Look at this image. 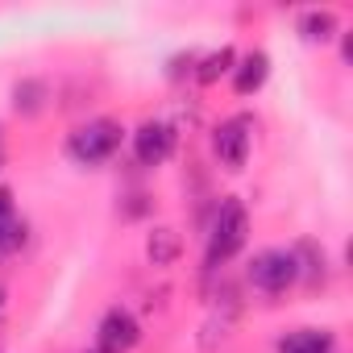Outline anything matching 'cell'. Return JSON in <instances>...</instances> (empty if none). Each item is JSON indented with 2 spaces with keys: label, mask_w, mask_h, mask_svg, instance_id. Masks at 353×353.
I'll return each mask as SVG.
<instances>
[{
  "label": "cell",
  "mask_w": 353,
  "mask_h": 353,
  "mask_svg": "<svg viewBox=\"0 0 353 353\" xmlns=\"http://www.w3.org/2000/svg\"><path fill=\"white\" fill-rule=\"evenodd\" d=\"M295 279H299V270H295V258H291L287 250H262V254L250 262V283H254L258 291H266V295L287 291Z\"/></svg>",
  "instance_id": "obj_4"
},
{
  "label": "cell",
  "mask_w": 353,
  "mask_h": 353,
  "mask_svg": "<svg viewBox=\"0 0 353 353\" xmlns=\"http://www.w3.org/2000/svg\"><path fill=\"white\" fill-rule=\"evenodd\" d=\"M0 307H5V291H0Z\"/></svg>",
  "instance_id": "obj_15"
},
{
  "label": "cell",
  "mask_w": 353,
  "mask_h": 353,
  "mask_svg": "<svg viewBox=\"0 0 353 353\" xmlns=\"http://www.w3.org/2000/svg\"><path fill=\"white\" fill-rule=\"evenodd\" d=\"M233 63H237V54L229 50V46H221L216 54H208V59H200V71H196V79L200 83H216L225 71H233Z\"/></svg>",
  "instance_id": "obj_11"
},
{
  "label": "cell",
  "mask_w": 353,
  "mask_h": 353,
  "mask_svg": "<svg viewBox=\"0 0 353 353\" xmlns=\"http://www.w3.org/2000/svg\"><path fill=\"white\" fill-rule=\"evenodd\" d=\"M133 154H137L141 166H162L174 154V129L162 125V121H145L133 133Z\"/></svg>",
  "instance_id": "obj_6"
},
{
  "label": "cell",
  "mask_w": 353,
  "mask_h": 353,
  "mask_svg": "<svg viewBox=\"0 0 353 353\" xmlns=\"http://www.w3.org/2000/svg\"><path fill=\"white\" fill-rule=\"evenodd\" d=\"M42 100H46V83H42V79H26V83H17V92H13L17 112H42Z\"/></svg>",
  "instance_id": "obj_12"
},
{
  "label": "cell",
  "mask_w": 353,
  "mask_h": 353,
  "mask_svg": "<svg viewBox=\"0 0 353 353\" xmlns=\"http://www.w3.org/2000/svg\"><path fill=\"white\" fill-rule=\"evenodd\" d=\"M254 117H245V112H237V117H229L221 129H216V137H212V145H216V158L229 166V170H241L245 166V158H250V145H254Z\"/></svg>",
  "instance_id": "obj_3"
},
{
  "label": "cell",
  "mask_w": 353,
  "mask_h": 353,
  "mask_svg": "<svg viewBox=\"0 0 353 353\" xmlns=\"http://www.w3.org/2000/svg\"><path fill=\"white\" fill-rule=\"evenodd\" d=\"M121 125L117 121H108V117H100V121H88V125H79L71 137H67V154L75 158V162H83V166H96V162H108L117 150H121Z\"/></svg>",
  "instance_id": "obj_1"
},
{
  "label": "cell",
  "mask_w": 353,
  "mask_h": 353,
  "mask_svg": "<svg viewBox=\"0 0 353 353\" xmlns=\"http://www.w3.org/2000/svg\"><path fill=\"white\" fill-rule=\"evenodd\" d=\"M9 216H13V192L0 188V221H9Z\"/></svg>",
  "instance_id": "obj_14"
},
{
  "label": "cell",
  "mask_w": 353,
  "mask_h": 353,
  "mask_svg": "<svg viewBox=\"0 0 353 353\" xmlns=\"http://www.w3.org/2000/svg\"><path fill=\"white\" fill-rule=\"evenodd\" d=\"M179 250H183V241H179V233H174V229H154L150 241H145V258L154 266H170L174 258H179Z\"/></svg>",
  "instance_id": "obj_9"
},
{
  "label": "cell",
  "mask_w": 353,
  "mask_h": 353,
  "mask_svg": "<svg viewBox=\"0 0 353 353\" xmlns=\"http://www.w3.org/2000/svg\"><path fill=\"white\" fill-rule=\"evenodd\" d=\"M245 233H250V216L237 200H225L221 204V216L212 225V237H208V266H221L229 262L241 245H245Z\"/></svg>",
  "instance_id": "obj_2"
},
{
  "label": "cell",
  "mask_w": 353,
  "mask_h": 353,
  "mask_svg": "<svg viewBox=\"0 0 353 353\" xmlns=\"http://www.w3.org/2000/svg\"><path fill=\"white\" fill-rule=\"evenodd\" d=\"M141 328L133 320V312L125 307H112L104 320H100V332H96V353H129L137 345Z\"/></svg>",
  "instance_id": "obj_5"
},
{
  "label": "cell",
  "mask_w": 353,
  "mask_h": 353,
  "mask_svg": "<svg viewBox=\"0 0 353 353\" xmlns=\"http://www.w3.org/2000/svg\"><path fill=\"white\" fill-rule=\"evenodd\" d=\"M299 34H303L307 42H328V38H336V17H332L328 9L303 13V21H299Z\"/></svg>",
  "instance_id": "obj_10"
},
{
  "label": "cell",
  "mask_w": 353,
  "mask_h": 353,
  "mask_svg": "<svg viewBox=\"0 0 353 353\" xmlns=\"http://www.w3.org/2000/svg\"><path fill=\"white\" fill-rule=\"evenodd\" d=\"M26 245V221L9 216V221H0V254H13Z\"/></svg>",
  "instance_id": "obj_13"
},
{
  "label": "cell",
  "mask_w": 353,
  "mask_h": 353,
  "mask_svg": "<svg viewBox=\"0 0 353 353\" xmlns=\"http://www.w3.org/2000/svg\"><path fill=\"white\" fill-rule=\"evenodd\" d=\"M279 353H332V332L324 328H299L279 341Z\"/></svg>",
  "instance_id": "obj_8"
},
{
  "label": "cell",
  "mask_w": 353,
  "mask_h": 353,
  "mask_svg": "<svg viewBox=\"0 0 353 353\" xmlns=\"http://www.w3.org/2000/svg\"><path fill=\"white\" fill-rule=\"evenodd\" d=\"M266 75H270V59H266L262 50L245 54L241 67H233V88H237V96H254V92L266 83Z\"/></svg>",
  "instance_id": "obj_7"
}]
</instances>
